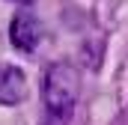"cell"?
Listing matches in <instances>:
<instances>
[{"label":"cell","mask_w":128,"mask_h":125,"mask_svg":"<svg viewBox=\"0 0 128 125\" xmlns=\"http://www.w3.org/2000/svg\"><path fill=\"white\" fill-rule=\"evenodd\" d=\"M45 125H66L78 101V72L68 62H57L45 74Z\"/></svg>","instance_id":"1"},{"label":"cell","mask_w":128,"mask_h":125,"mask_svg":"<svg viewBox=\"0 0 128 125\" xmlns=\"http://www.w3.org/2000/svg\"><path fill=\"white\" fill-rule=\"evenodd\" d=\"M27 92V80L24 72L18 66L0 62V104H18Z\"/></svg>","instance_id":"3"},{"label":"cell","mask_w":128,"mask_h":125,"mask_svg":"<svg viewBox=\"0 0 128 125\" xmlns=\"http://www.w3.org/2000/svg\"><path fill=\"white\" fill-rule=\"evenodd\" d=\"M39 36H42V27H39V21L33 18L30 12H18V15L12 18V24H9V39H12V45H15L18 51H24V54L36 51Z\"/></svg>","instance_id":"2"}]
</instances>
